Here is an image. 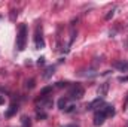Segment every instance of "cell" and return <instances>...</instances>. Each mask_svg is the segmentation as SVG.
<instances>
[{
    "label": "cell",
    "instance_id": "6da1fadb",
    "mask_svg": "<svg viewBox=\"0 0 128 127\" xmlns=\"http://www.w3.org/2000/svg\"><path fill=\"white\" fill-rule=\"evenodd\" d=\"M26 42H27V26L26 24H21L20 26L18 36H16V48L20 51H22L26 48Z\"/></svg>",
    "mask_w": 128,
    "mask_h": 127
},
{
    "label": "cell",
    "instance_id": "7a4b0ae2",
    "mask_svg": "<svg viewBox=\"0 0 128 127\" xmlns=\"http://www.w3.org/2000/svg\"><path fill=\"white\" fill-rule=\"evenodd\" d=\"M84 93H85L84 87H82L80 84H74V85L70 87L68 96H70L72 99H82V97H84Z\"/></svg>",
    "mask_w": 128,
    "mask_h": 127
},
{
    "label": "cell",
    "instance_id": "3957f363",
    "mask_svg": "<svg viewBox=\"0 0 128 127\" xmlns=\"http://www.w3.org/2000/svg\"><path fill=\"white\" fill-rule=\"evenodd\" d=\"M104 120H106V114L103 112V109H100V111H97L96 115H94V124L97 127L101 126L103 123H104Z\"/></svg>",
    "mask_w": 128,
    "mask_h": 127
},
{
    "label": "cell",
    "instance_id": "277c9868",
    "mask_svg": "<svg viewBox=\"0 0 128 127\" xmlns=\"http://www.w3.org/2000/svg\"><path fill=\"white\" fill-rule=\"evenodd\" d=\"M113 67L121 70V72H128V61L125 60H119V61H115L113 63Z\"/></svg>",
    "mask_w": 128,
    "mask_h": 127
},
{
    "label": "cell",
    "instance_id": "5b68a950",
    "mask_svg": "<svg viewBox=\"0 0 128 127\" xmlns=\"http://www.w3.org/2000/svg\"><path fill=\"white\" fill-rule=\"evenodd\" d=\"M107 91H109V82H103L100 87H98V90H97V93H98V97H104V96L107 94Z\"/></svg>",
    "mask_w": 128,
    "mask_h": 127
},
{
    "label": "cell",
    "instance_id": "8992f818",
    "mask_svg": "<svg viewBox=\"0 0 128 127\" xmlns=\"http://www.w3.org/2000/svg\"><path fill=\"white\" fill-rule=\"evenodd\" d=\"M100 106H103V99H101V97H98L96 100H92L90 105H86V108H88L90 111H92V109H96V108H100Z\"/></svg>",
    "mask_w": 128,
    "mask_h": 127
},
{
    "label": "cell",
    "instance_id": "52a82bcc",
    "mask_svg": "<svg viewBox=\"0 0 128 127\" xmlns=\"http://www.w3.org/2000/svg\"><path fill=\"white\" fill-rule=\"evenodd\" d=\"M103 112L106 114V117H112V115H115V109H113V106L112 105H103Z\"/></svg>",
    "mask_w": 128,
    "mask_h": 127
},
{
    "label": "cell",
    "instance_id": "ba28073f",
    "mask_svg": "<svg viewBox=\"0 0 128 127\" xmlns=\"http://www.w3.org/2000/svg\"><path fill=\"white\" fill-rule=\"evenodd\" d=\"M54 70H55V67H54V66L46 67V70H45V73H43V79H49V78L54 75Z\"/></svg>",
    "mask_w": 128,
    "mask_h": 127
},
{
    "label": "cell",
    "instance_id": "9c48e42d",
    "mask_svg": "<svg viewBox=\"0 0 128 127\" xmlns=\"http://www.w3.org/2000/svg\"><path fill=\"white\" fill-rule=\"evenodd\" d=\"M16 109H18V106H16L15 103H14V105H10V108H9V111L6 112V117H12V115H14V114L16 112Z\"/></svg>",
    "mask_w": 128,
    "mask_h": 127
},
{
    "label": "cell",
    "instance_id": "30bf717a",
    "mask_svg": "<svg viewBox=\"0 0 128 127\" xmlns=\"http://www.w3.org/2000/svg\"><path fill=\"white\" fill-rule=\"evenodd\" d=\"M66 105H67V99H60V100H58V108H60V109H64Z\"/></svg>",
    "mask_w": 128,
    "mask_h": 127
},
{
    "label": "cell",
    "instance_id": "8fae6325",
    "mask_svg": "<svg viewBox=\"0 0 128 127\" xmlns=\"http://www.w3.org/2000/svg\"><path fill=\"white\" fill-rule=\"evenodd\" d=\"M22 124L26 127H30L32 126V121H30V118H27V117H22Z\"/></svg>",
    "mask_w": 128,
    "mask_h": 127
},
{
    "label": "cell",
    "instance_id": "7c38bea8",
    "mask_svg": "<svg viewBox=\"0 0 128 127\" xmlns=\"http://www.w3.org/2000/svg\"><path fill=\"white\" fill-rule=\"evenodd\" d=\"M51 91H52V87H46V88H43L40 91V96H46L48 93H51Z\"/></svg>",
    "mask_w": 128,
    "mask_h": 127
},
{
    "label": "cell",
    "instance_id": "4fadbf2b",
    "mask_svg": "<svg viewBox=\"0 0 128 127\" xmlns=\"http://www.w3.org/2000/svg\"><path fill=\"white\" fill-rule=\"evenodd\" d=\"M33 87H34V79L27 81V88H33Z\"/></svg>",
    "mask_w": 128,
    "mask_h": 127
},
{
    "label": "cell",
    "instance_id": "5bb4252c",
    "mask_svg": "<svg viewBox=\"0 0 128 127\" xmlns=\"http://www.w3.org/2000/svg\"><path fill=\"white\" fill-rule=\"evenodd\" d=\"M112 17H113V11H110V12H109V14L106 15V20H110Z\"/></svg>",
    "mask_w": 128,
    "mask_h": 127
},
{
    "label": "cell",
    "instance_id": "9a60e30c",
    "mask_svg": "<svg viewBox=\"0 0 128 127\" xmlns=\"http://www.w3.org/2000/svg\"><path fill=\"white\" fill-rule=\"evenodd\" d=\"M66 85H67V82H57V87H60V88L61 87H66Z\"/></svg>",
    "mask_w": 128,
    "mask_h": 127
},
{
    "label": "cell",
    "instance_id": "2e32d148",
    "mask_svg": "<svg viewBox=\"0 0 128 127\" xmlns=\"http://www.w3.org/2000/svg\"><path fill=\"white\" fill-rule=\"evenodd\" d=\"M119 81H121V82H124V81H128V76H121V78H119Z\"/></svg>",
    "mask_w": 128,
    "mask_h": 127
},
{
    "label": "cell",
    "instance_id": "e0dca14e",
    "mask_svg": "<svg viewBox=\"0 0 128 127\" xmlns=\"http://www.w3.org/2000/svg\"><path fill=\"white\" fill-rule=\"evenodd\" d=\"M3 103H4V97H2V96H0V105H3Z\"/></svg>",
    "mask_w": 128,
    "mask_h": 127
},
{
    "label": "cell",
    "instance_id": "ac0fdd59",
    "mask_svg": "<svg viewBox=\"0 0 128 127\" xmlns=\"http://www.w3.org/2000/svg\"><path fill=\"white\" fill-rule=\"evenodd\" d=\"M64 127H79V126H74V124H68V126H64Z\"/></svg>",
    "mask_w": 128,
    "mask_h": 127
}]
</instances>
